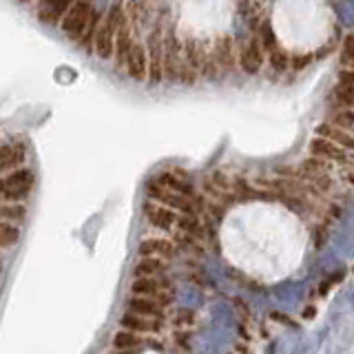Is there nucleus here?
Returning a JSON list of instances; mask_svg holds the SVG:
<instances>
[{
  "mask_svg": "<svg viewBox=\"0 0 354 354\" xmlns=\"http://www.w3.org/2000/svg\"><path fill=\"white\" fill-rule=\"evenodd\" d=\"M164 33H162V47H164V60H162V73L164 80L180 82V69H182V29L177 25V18L173 16V5H164Z\"/></svg>",
  "mask_w": 354,
  "mask_h": 354,
  "instance_id": "1",
  "label": "nucleus"
},
{
  "mask_svg": "<svg viewBox=\"0 0 354 354\" xmlns=\"http://www.w3.org/2000/svg\"><path fill=\"white\" fill-rule=\"evenodd\" d=\"M164 5L155 7V16L151 20V27L144 36V49H147V64H149V71H147V82L151 84H158L164 80V73H162V60H164V47H162V33H164Z\"/></svg>",
  "mask_w": 354,
  "mask_h": 354,
  "instance_id": "2",
  "label": "nucleus"
},
{
  "mask_svg": "<svg viewBox=\"0 0 354 354\" xmlns=\"http://www.w3.org/2000/svg\"><path fill=\"white\" fill-rule=\"evenodd\" d=\"M124 16V3H109L106 11L100 22L95 40H93V53L100 60H111L113 55V44H115V33L120 27V20Z\"/></svg>",
  "mask_w": 354,
  "mask_h": 354,
  "instance_id": "3",
  "label": "nucleus"
},
{
  "mask_svg": "<svg viewBox=\"0 0 354 354\" xmlns=\"http://www.w3.org/2000/svg\"><path fill=\"white\" fill-rule=\"evenodd\" d=\"M33 186L36 175L27 166L0 175V204H25V199L33 193Z\"/></svg>",
  "mask_w": 354,
  "mask_h": 354,
  "instance_id": "4",
  "label": "nucleus"
},
{
  "mask_svg": "<svg viewBox=\"0 0 354 354\" xmlns=\"http://www.w3.org/2000/svg\"><path fill=\"white\" fill-rule=\"evenodd\" d=\"M91 9H93V3H84V0H77V3H71L69 9H66V14L62 16L60 20V29L66 38L71 42H80L82 40V33L86 29V22H88V16H91Z\"/></svg>",
  "mask_w": 354,
  "mask_h": 354,
  "instance_id": "5",
  "label": "nucleus"
},
{
  "mask_svg": "<svg viewBox=\"0 0 354 354\" xmlns=\"http://www.w3.org/2000/svg\"><path fill=\"white\" fill-rule=\"evenodd\" d=\"M266 55L259 44V38L250 33L248 38H243L241 44L237 47V69L243 75H259L263 69Z\"/></svg>",
  "mask_w": 354,
  "mask_h": 354,
  "instance_id": "6",
  "label": "nucleus"
},
{
  "mask_svg": "<svg viewBox=\"0 0 354 354\" xmlns=\"http://www.w3.org/2000/svg\"><path fill=\"white\" fill-rule=\"evenodd\" d=\"M213 55H215V62L219 66L221 75L239 71L237 69V44L228 33H221V36L213 40Z\"/></svg>",
  "mask_w": 354,
  "mask_h": 354,
  "instance_id": "7",
  "label": "nucleus"
},
{
  "mask_svg": "<svg viewBox=\"0 0 354 354\" xmlns=\"http://www.w3.org/2000/svg\"><path fill=\"white\" fill-rule=\"evenodd\" d=\"M136 31H133V25L129 16L124 14L120 20V27H118V33H115V44H113V55H111V60H113V66L118 71H124V62L129 58V51L133 47V42H136Z\"/></svg>",
  "mask_w": 354,
  "mask_h": 354,
  "instance_id": "8",
  "label": "nucleus"
},
{
  "mask_svg": "<svg viewBox=\"0 0 354 354\" xmlns=\"http://www.w3.org/2000/svg\"><path fill=\"white\" fill-rule=\"evenodd\" d=\"M310 158H317V160H324V162H330L335 166H352V153L350 151H343L337 144H330L321 138H315L310 142Z\"/></svg>",
  "mask_w": 354,
  "mask_h": 354,
  "instance_id": "9",
  "label": "nucleus"
},
{
  "mask_svg": "<svg viewBox=\"0 0 354 354\" xmlns=\"http://www.w3.org/2000/svg\"><path fill=\"white\" fill-rule=\"evenodd\" d=\"M352 100H354V71L341 69L339 80L335 88H332L328 102L332 111H346V109H352Z\"/></svg>",
  "mask_w": 354,
  "mask_h": 354,
  "instance_id": "10",
  "label": "nucleus"
},
{
  "mask_svg": "<svg viewBox=\"0 0 354 354\" xmlns=\"http://www.w3.org/2000/svg\"><path fill=\"white\" fill-rule=\"evenodd\" d=\"M151 182H155L160 188L175 195H182V197H195V184L188 180V175L184 171H166V173H158L153 177Z\"/></svg>",
  "mask_w": 354,
  "mask_h": 354,
  "instance_id": "11",
  "label": "nucleus"
},
{
  "mask_svg": "<svg viewBox=\"0 0 354 354\" xmlns=\"http://www.w3.org/2000/svg\"><path fill=\"white\" fill-rule=\"evenodd\" d=\"M27 162V144L22 140H9L0 144V175L22 169Z\"/></svg>",
  "mask_w": 354,
  "mask_h": 354,
  "instance_id": "12",
  "label": "nucleus"
},
{
  "mask_svg": "<svg viewBox=\"0 0 354 354\" xmlns=\"http://www.w3.org/2000/svg\"><path fill=\"white\" fill-rule=\"evenodd\" d=\"M140 257H151V259H162L169 263L171 259L180 257V248L175 246L173 239L169 237H147L140 243Z\"/></svg>",
  "mask_w": 354,
  "mask_h": 354,
  "instance_id": "13",
  "label": "nucleus"
},
{
  "mask_svg": "<svg viewBox=\"0 0 354 354\" xmlns=\"http://www.w3.org/2000/svg\"><path fill=\"white\" fill-rule=\"evenodd\" d=\"M124 71L131 80L136 82H147V71H149V64H147V49H144V40H136L133 47L129 51V58L124 62Z\"/></svg>",
  "mask_w": 354,
  "mask_h": 354,
  "instance_id": "14",
  "label": "nucleus"
},
{
  "mask_svg": "<svg viewBox=\"0 0 354 354\" xmlns=\"http://www.w3.org/2000/svg\"><path fill=\"white\" fill-rule=\"evenodd\" d=\"M164 324L166 321H155V319H144V317H136V315H129L124 313L120 319V326L122 330L127 332H133V335H160L164 330Z\"/></svg>",
  "mask_w": 354,
  "mask_h": 354,
  "instance_id": "15",
  "label": "nucleus"
},
{
  "mask_svg": "<svg viewBox=\"0 0 354 354\" xmlns=\"http://www.w3.org/2000/svg\"><path fill=\"white\" fill-rule=\"evenodd\" d=\"M144 210V219L149 221L153 228H160V230H166V232H173V226H175V213L169 208H164L155 202H144L142 206Z\"/></svg>",
  "mask_w": 354,
  "mask_h": 354,
  "instance_id": "16",
  "label": "nucleus"
},
{
  "mask_svg": "<svg viewBox=\"0 0 354 354\" xmlns=\"http://www.w3.org/2000/svg\"><path fill=\"white\" fill-rule=\"evenodd\" d=\"M127 313L144 317V319H155V321H166V310H162L151 299H142V297H129L127 301Z\"/></svg>",
  "mask_w": 354,
  "mask_h": 354,
  "instance_id": "17",
  "label": "nucleus"
},
{
  "mask_svg": "<svg viewBox=\"0 0 354 354\" xmlns=\"http://www.w3.org/2000/svg\"><path fill=\"white\" fill-rule=\"evenodd\" d=\"M147 346L162 348V343H155L149 337L133 335V332H127V330H120L118 335L113 337V348L118 352H140L142 348H147Z\"/></svg>",
  "mask_w": 354,
  "mask_h": 354,
  "instance_id": "18",
  "label": "nucleus"
},
{
  "mask_svg": "<svg viewBox=\"0 0 354 354\" xmlns=\"http://www.w3.org/2000/svg\"><path fill=\"white\" fill-rule=\"evenodd\" d=\"M71 3H53V0H44V3H36V16L42 25H49V27H55L60 25L62 16L66 14V9H69Z\"/></svg>",
  "mask_w": 354,
  "mask_h": 354,
  "instance_id": "19",
  "label": "nucleus"
},
{
  "mask_svg": "<svg viewBox=\"0 0 354 354\" xmlns=\"http://www.w3.org/2000/svg\"><path fill=\"white\" fill-rule=\"evenodd\" d=\"M104 11H106V5H95V3H93L91 16H88L86 29H84V33H82V40L77 42V47H80V49H82L84 53H88V55L93 53V40H95V33H97L100 22H102Z\"/></svg>",
  "mask_w": 354,
  "mask_h": 354,
  "instance_id": "20",
  "label": "nucleus"
},
{
  "mask_svg": "<svg viewBox=\"0 0 354 354\" xmlns=\"http://www.w3.org/2000/svg\"><path fill=\"white\" fill-rule=\"evenodd\" d=\"M315 138H321V140H326V142H330V144H337V147H341L343 151H350V153H352V147H354L352 133H346V131H341V129H335L332 124H328V122H324V124H319V127H317Z\"/></svg>",
  "mask_w": 354,
  "mask_h": 354,
  "instance_id": "21",
  "label": "nucleus"
},
{
  "mask_svg": "<svg viewBox=\"0 0 354 354\" xmlns=\"http://www.w3.org/2000/svg\"><path fill=\"white\" fill-rule=\"evenodd\" d=\"M169 272V263L162 259H151V257H140L133 274L136 279H153V277H166Z\"/></svg>",
  "mask_w": 354,
  "mask_h": 354,
  "instance_id": "22",
  "label": "nucleus"
},
{
  "mask_svg": "<svg viewBox=\"0 0 354 354\" xmlns=\"http://www.w3.org/2000/svg\"><path fill=\"white\" fill-rule=\"evenodd\" d=\"M173 232H182V235H188L197 241H204L206 237V226L202 219L197 217H188V215H175V226Z\"/></svg>",
  "mask_w": 354,
  "mask_h": 354,
  "instance_id": "23",
  "label": "nucleus"
},
{
  "mask_svg": "<svg viewBox=\"0 0 354 354\" xmlns=\"http://www.w3.org/2000/svg\"><path fill=\"white\" fill-rule=\"evenodd\" d=\"M263 55L268 58V66L274 75H283L288 69H290V51L283 49L281 44H277L274 49L266 51Z\"/></svg>",
  "mask_w": 354,
  "mask_h": 354,
  "instance_id": "24",
  "label": "nucleus"
},
{
  "mask_svg": "<svg viewBox=\"0 0 354 354\" xmlns=\"http://www.w3.org/2000/svg\"><path fill=\"white\" fill-rule=\"evenodd\" d=\"M25 219H27V206L25 204H0V221L20 226Z\"/></svg>",
  "mask_w": 354,
  "mask_h": 354,
  "instance_id": "25",
  "label": "nucleus"
},
{
  "mask_svg": "<svg viewBox=\"0 0 354 354\" xmlns=\"http://www.w3.org/2000/svg\"><path fill=\"white\" fill-rule=\"evenodd\" d=\"M328 124H332L335 129H341L346 133H352V127H354V111L352 109H346V111H332L330 118L326 120Z\"/></svg>",
  "mask_w": 354,
  "mask_h": 354,
  "instance_id": "26",
  "label": "nucleus"
},
{
  "mask_svg": "<svg viewBox=\"0 0 354 354\" xmlns=\"http://www.w3.org/2000/svg\"><path fill=\"white\" fill-rule=\"evenodd\" d=\"M20 241V226L0 221V248H14Z\"/></svg>",
  "mask_w": 354,
  "mask_h": 354,
  "instance_id": "27",
  "label": "nucleus"
},
{
  "mask_svg": "<svg viewBox=\"0 0 354 354\" xmlns=\"http://www.w3.org/2000/svg\"><path fill=\"white\" fill-rule=\"evenodd\" d=\"M352 42H354V33H346V40H343V47H341V69H352V64H354Z\"/></svg>",
  "mask_w": 354,
  "mask_h": 354,
  "instance_id": "28",
  "label": "nucleus"
},
{
  "mask_svg": "<svg viewBox=\"0 0 354 354\" xmlns=\"http://www.w3.org/2000/svg\"><path fill=\"white\" fill-rule=\"evenodd\" d=\"M313 58H315L313 53H290V69H292L295 73L304 71L306 66H308L310 62H313Z\"/></svg>",
  "mask_w": 354,
  "mask_h": 354,
  "instance_id": "29",
  "label": "nucleus"
},
{
  "mask_svg": "<svg viewBox=\"0 0 354 354\" xmlns=\"http://www.w3.org/2000/svg\"><path fill=\"white\" fill-rule=\"evenodd\" d=\"M193 313L191 310H180V313L175 315V326H193Z\"/></svg>",
  "mask_w": 354,
  "mask_h": 354,
  "instance_id": "30",
  "label": "nucleus"
},
{
  "mask_svg": "<svg viewBox=\"0 0 354 354\" xmlns=\"http://www.w3.org/2000/svg\"><path fill=\"white\" fill-rule=\"evenodd\" d=\"M232 306H235V310L241 315V321H243V324H246V321L250 324V308H248L246 304H243L241 299H232Z\"/></svg>",
  "mask_w": 354,
  "mask_h": 354,
  "instance_id": "31",
  "label": "nucleus"
},
{
  "mask_svg": "<svg viewBox=\"0 0 354 354\" xmlns=\"http://www.w3.org/2000/svg\"><path fill=\"white\" fill-rule=\"evenodd\" d=\"M0 272H3V261H0Z\"/></svg>",
  "mask_w": 354,
  "mask_h": 354,
  "instance_id": "32",
  "label": "nucleus"
},
{
  "mask_svg": "<svg viewBox=\"0 0 354 354\" xmlns=\"http://www.w3.org/2000/svg\"><path fill=\"white\" fill-rule=\"evenodd\" d=\"M182 354H188V352H182Z\"/></svg>",
  "mask_w": 354,
  "mask_h": 354,
  "instance_id": "33",
  "label": "nucleus"
}]
</instances>
